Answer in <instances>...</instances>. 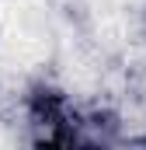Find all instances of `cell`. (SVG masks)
Returning a JSON list of instances; mask_svg holds the SVG:
<instances>
[{
  "label": "cell",
  "mask_w": 146,
  "mask_h": 150,
  "mask_svg": "<svg viewBox=\"0 0 146 150\" xmlns=\"http://www.w3.org/2000/svg\"><path fill=\"white\" fill-rule=\"evenodd\" d=\"M0 49L21 67H35L49 56L52 25L42 0H0Z\"/></svg>",
  "instance_id": "obj_1"
}]
</instances>
